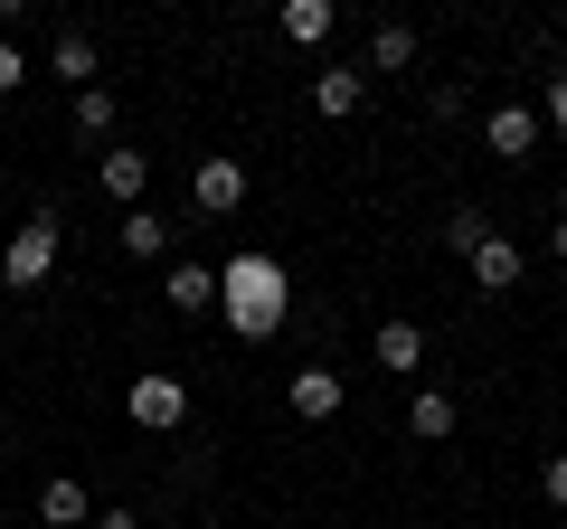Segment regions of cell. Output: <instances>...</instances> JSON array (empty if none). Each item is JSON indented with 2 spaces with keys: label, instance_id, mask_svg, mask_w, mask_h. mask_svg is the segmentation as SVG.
<instances>
[{
  "label": "cell",
  "instance_id": "cell-18",
  "mask_svg": "<svg viewBox=\"0 0 567 529\" xmlns=\"http://www.w3.org/2000/svg\"><path fill=\"white\" fill-rule=\"evenodd\" d=\"M58 76L95 85V39H76V29H66V39H58Z\"/></svg>",
  "mask_w": 567,
  "mask_h": 529
},
{
  "label": "cell",
  "instance_id": "cell-5",
  "mask_svg": "<svg viewBox=\"0 0 567 529\" xmlns=\"http://www.w3.org/2000/svg\"><path fill=\"white\" fill-rule=\"evenodd\" d=\"M181 416H189V387L181 378H133V426L142 435H171Z\"/></svg>",
  "mask_w": 567,
  "mask_h": 529
},
{
  "label": "cell",
  "instance_id": "cell-22",
  "mask_svg": "<svg viewBox=\"0 0 567 529\" xmlns=\"http://www.w3.org/2000/svg\"><path fill=\"white\" fill-rule=\"evenodd\" d=\"M539 491H548V501L567 510V454H548V473H539Z\"/></svg>",
  "mask_w": 567,
  "mask_h": 529
},
{
  "label": "cell",
  "instance_id": "cell-24",
  "mask_svg": "<svg viewBox=\"0 0 567 529\" xmlns=\"http://www.w3.org/2000/svg\"><path fill=\"white\" fill-rule=\"evenodd\" d=\"M548 246H558V264H567V218H558V237H548Z\"/></svg>",
  "mask_w": 567,
  "mask_h": 529
},
{
  "label": "cell",
  "instance_id": "cell-3",
  "mask_svg": "<svg viewBox=\"0 0 567 529\" xmlns=\"http://www.w3.org/2000/svg\"><path fill=\"white\" fill-rule=\"evenodd\" d=\"M189 199H199V218H237V208H246V162H237V152H199Z\"/></svg>",
  "mask_w": 567,
  "mask_h": 529
},
{
  "label": "cell",
  "instance_id": "cell-1",
  "mask_svg": "<svg viewBox=\"0 0 567 529\" xmlns=\"http://www.w3.org/2000/svg\"><path fill=\"white\" fill-rule=\"evenodd\" d=\"M218 303H227V322L246 331V341H265V331L284 322V264H265V256H237L218 274Z\"/></svg>",
  "mask_w": 567,
  "mask_h": 529
},
{
  "label": "cell",
  "instance_id": "cell-2",
  "mask_svg": "<svg viewBox=\"0 0 567 529\" xmlns=\"http://www.w3.org/2000/svg\"><path fill=\"white\" fill-rule=\"evenodd\" d=\"M58 237H66V227H58V208H39V218H20V227H10V246H0V274H10V284H48V274H58Z\"/></svg>",
  "mask_w": 567,
  "mask_h": 529
},
{
  "label": "cell",
  "instance_id": "cell-12",
  "mask_svg": "<svg viewBox=\"0 0 567 529\" xmlns=\"http://www.w3.org/2000/svg\"><path fill=\"white\" fill-rule=\"evenodd\" d=\"M406 435H425V445H445V435H454V397H445V387H416V397H406Z\"/></svg>",
  "mask_w": 567,
  "mask_h": 529
},
{
  "label": "cell",
  "instance_id": "cell-4",
  "mask_svg": "<svg viewBox=\"0 0 567 529\" xmlns=\"http://www.w3.org/2000/svg\"><path fill=\"white\" fill-rule=\"evenodd\" d=\"M341 369H293V387H284V407L303 416V426H331V416H341Z\"/></svg>",
  "mask_w": 567,
  "mask_h": 529
},
{
  "label": "cell",
  "instance_id": "cell-23",
  "mask_svg": "<svg viewBox=\"0 0 567 529\" xmlns=\"http://www.w3.org/2000/svg\"><path fill=\"white\" fill-rule=\"evenodd\" d=\"M85 529H142V520H133V510H95V520H85Z\"/></svg>",
  "mask_w": 567,
  "mask_h": 529
},
{
  "label": "cell",
  "instance_id": "cell-8",
  "mask_svg": "<svg viewBox=\"0 0 567 529\" xmlns=\"http://www.w3.org/2000/svg\"><path fill=\"white\" fill-rule=\"evenodd\" d=\"M95 180H104V199L142 208V189H152V152H133V143H123V152H104V162H95Z\"/></svg>",
  "mask_w": 567,
  "mask_h": 529
},
{
  "label": "cell",
  "instance_id": "cell-9",
  "mask_svg": "<svg viewBox=\"0 0 567 529\" xmlns=\"http://www.w3.org/2000/svg\"><path fill=\"white\" fill-rule=\"evenodd\" d=\"M114 237H123V256H133V264H162L171 256V218H152V208H123Z\"/></svg>",
  "mask_w": 567,
  "mask_h": 529
},
{
  "label": "cell",
  "instance_id": "cell-6",
  "mask_svg": "<svg viewBox=\"0 0 567 529\" xmlns=\"http://www.w3.org/2000/svg\"><path fill=\"white\" fill-rule=\"evenodd\" d=\"M483 143L502 152V162H529V152H539V114H529V104H492Z\"/></svg>",
  "mask_w": 567,
  "mask_h": 529
},
{
  "label": "cell",
  "instance_id": "cell-15",
  "mask_svg": "<svg viewBox=\"0 0 567 529\" xmlns=\"http://www.w3.org/2000/svg\"><path fill=\"white\" fill-rule=\"evenodd\" d=\"M369 66H379V76H398V66H416V29H406V20H388L379 39H369Z\"/></svg>",
  "mask_w": 567,
  "mask_h": 529
},
{
  "label": "cell",
  "instance_id": "cell-21",
  "mask_svg": "<svg viewBox=\"0 0 567 529\" xmlns=\"http://www.w3.org/2000/svg\"><path fill=\"white\" fill-rule=\"evenodd\" d=\"M20 85H29V58H20V48H0V95H20Z\"/></svg>",
  "mask_w": 567,
  "mask_h": 529
},
{
  "label": "cell",
  "instance_id": "cell-19",
  "mask_svg": "<svg viewBox=\"0 0 567 529\" xmlns=\"http://www.w3.org/2000/svg\"><path fill=\"white\" fill-rule=\"evenodd\" d=\"M483 237H492V218H483V208H454V218H445V246H454V256H473Z\"/></svg>",
  "mask_w": 567,
  "mask_h": 529
},
{
  "label": "cell",
  "instance_id": "cell-7",
  "mask_svg": "<svg viewBox=\"0 0 567 529\" xmlns=\"http://www.w3.org/2000/svg\"><path fill=\"white\" fill-rule=\"evenodd\" d=\"M520 237H502V227H492V237L483 246H473V284H483V293H511V284H520Z\"/></svg>",
  "mask_w": 567,
  "mask_h": 529
},
{
  "label": "cell",
  "instance_id": "cell-10",
  "mask_svg": "<svg viewBox=\"0 0 567 529\" xmlns=\"http://www.w3.org/2000/svg\"><path fill=\"white\" fill-rule=\"evenodd\" d=\"M369 350H379V369H398V378H416V369H425V331L416 322H379V341H369Z\"/></svg>",
  "mask_w": 567,
  "mask_h": 529
},
{
  "label": "cell",
  "instance_id": "cell-14",
  "mask_svg": "<svg viewBox=\"0 0 567 529\" xmlns=\"http://www.w3.org/2000/svg\"><path fill=\"white\" fill-rule=\"evenodd\" d=\"M218 303V274L208 264H171V312H208Z\"/></svg>",
  "mask_w": 567,
  "mask_h": 529
},
{
  "label": "cell",
  "instance_id": "cell-17",
  "mask_svg": "<svg viewBox=\"0 0 567 529\" xmlns=\"http://www.w3.org/2000/svg\"><path fill=\"white\" fill-rule=\"evenodd\" d=\"M76 133H95V143L114 133V85H85L76 95Z\"/></svg>",
  "mask_w": 567,
  "mask_h": 529
},
{
  "label": "cell",
  "instance_id": "cell-20",
  "mask_svg": "<svg viewBox=\"0 0 567 529\" xmlns=\"http://www.w3.org/2000/svg\"><path fill=\"white\" fill-rule=\"evenodd\" d=\"M539 123H548V133H567V76H548V95H539Z\"/></svg>",
  "mask_w": 567,
  "mask_h": 529
},
{
  "label": "cell",
  "instance_id": "cell-13",
  "mask_svg": "<svg viewBox=\"0 0 567 529\" xmlns=\"http://www.w3.org/2000/svg\"><path fill=\"white\" fill-rule=\"evenodd\" d=\"M360 85H369L360 66H322V76H312V104H322V114L341 123V114H360Z\"/></svg>",
  "mask_w": 567,
  "mask_h": 529
},
{
  "label": "cell",
  "instance_id": "cell-11",
  "mask_svg": "<svg viewBox=\"0 0 567 529\" xmlns=\"http://www.w3.org/2000/svg\"><path fill=\"white\" fill-rule=\"evenodd\" d=\"M39 520H48V529H85V520H95V501H85V483H66V473H58V483L39 491Z\"/></svg>",
  "mask_w": 567,
  "mask_h": 529
},
{
  "label": "cell",
  "instance_id": "cell-16",
  "mask_svg": "<svg viewBox=\"0 0 567 529\" xmlns=\"http://www.w3.org/2000/svg\"><path fill=\"white\" fill-rule=\"evenodd\" d=\"M284 39H293V48H322L331 39V0H293V10H284Z\"/></svg>",
  "mask_w": 567,
  "mask_h": 529
}]
</instances>
